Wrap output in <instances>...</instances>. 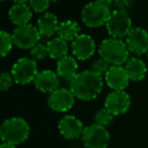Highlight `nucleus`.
Listing matches in <instances>:
<instances>
[{
    "mask_svg": "<svg viewBox=\"0 0 148 148\" xmlns=\"http://www.w3.org/2000/svg\"><path fill=\"white\" fill-rule=\"evenodd\" d=\"M69 88L75 97L84 101L97 99L103 88V78L91 69L78 72L69 82Z\"/></svg>",
    "mask_w": 148,
    "mask_h": 148,
    "instance_id": "1",
    "label": "nucleus"
},
{
    "mask_svg": "<svg viewBox=\"0 0 148 148\" xmlns=\"http://www.w3.org/2000/svg\"><path fill=\"white\" fill-rule=\"evenodd\" d=\"M99 57L103 58L111 65L122 66L129 59V49L122 39L109 38L101 42L99 46Z\"/></svg>",
    "mask_w": 148,
    "mask_h": 148,
    "instance_id": "2",
    "label": "nucleus"
},
{
    "mask_svg": "<svg viewBox=\"0 0 148 148\" xmlns=\"http://www.w3.org/2000/svg\"><path fill=\"white\" fill-rule=\"evenodd\" d=\"M29 123L25 119L12 117L2 123L0 127V137L2 142L18 145L29 138Z\"/></svg>",
    "mask_w": 148,
    "mask_h": 148,
    "instance_id": "3",
    "label": "nucleus"
},
{
    "mask_svg": "<svg viewBox=\"0 0 148 148\" xmlns=\"http://www.w3.org/2000/svg\"><path fill=\"white\" fill-rule=\"evenodd\" d=\"M111 13L109 4L101 0H93L83 7L81 11V19L86 27L95 29L105 25Z\"/></svg>",
    "mask_w": 148,
    "mask_h": 148,
    "instance_id": "4",
    "label": "nucleus"
},
{
    "mask_svg": "<svg viewBox=\"0 0 148 148\" xmlns=\"http://www.w3.org/2000/svg\"><path fill=\"white\" fill-rule=\"evenodd\" d=\"M10 72L17 84L25 85L34 82L39 73L37 61L33 58L21 57L12 65Z\"/></svg>",
    "mask_w": 148,
    "mask_h": 148,
    "instance_id": "5",
    "label": "nucleus"
},
{
    "mask_svg": "<svg viewBox=\"0 0 148 148\" xmlns=\"http://www.w3.org/2000/svg\"><path fill=\"white\" fill-rule=\"evenodd\" d=\"M106 27L112 38L123 39L127 37L129 32L132 29V19L127 11L115 9L112 11Z\"/></svg>",
    "mask_w": 148,
    "mask_h": 148,
    "instance_id": "6",
    "label": "nucleus"
},
{
    "mask_svg": "<svg viewBox=\"0 0 148 148\" xmlns=\"http://www.w3.org/2000/svg\"><path fill=\"white\" fill-rule=\"evenodd\" d=\"M111 136L106 127L97 124H91L84 127L81 135V141L85 148H107Z\"/></svg>",
    "mask_w": 148,
    "mask_h": 148,
    "instance_id": "7",
    "label": "nucleus"
},
{
    "mask_svg": "<svg viewBox=\"0 0 148 148\" xmlns=\"http://www.w3.org/2000/svg\"><path fill=\"white\" fill-rule=\"evenodd\" d=\"M11 35H12L14 45L17 48L29 50L40 43L42 37L38 27L31 23L16 27L13 29Z\"/></svg>",
    "mask_w": 148,
    "mask_h": 148,
    "instance_id": "8",
    "label": "nucleus"
},
{
    "mask_svg": "<svg viewBox=\"0 0 148 148\" xmlns=\"http://www.w3.org/2000/svg\"><path fill=\"white\" fill-rule=\"evenodd\" d=\"M75 95L70 88L59 87L51 92L48 97V105L53 111L58 113H65L72 109L75 103Z\"/></svg>",
    "mask_w": 148,
    "mask_h": 148,
    "instance_id": "9",
    "label": "nucleus"
},
{
    "mask_svg": "<svg viewBox=\"0 0 148 148\" xmlns=\"http://www.w3.org/2000/svg\"><path fill=\"white\" fill-rule=\"evenodd\" d=\"M126 45L129 52L134 55L141 56L148 51V33L143 27H132L126 37Z\"/></svg>",
    "mask_w": 148,
    "mask_h": 148,
    "instance_id": "10",
    "label": "nucleus"
},
{
    "mask_svg": "<svg viewBox=\"0 0 148 148\" xmlns=\"http://www.w3.org/2000/svg\"><path fill=\"white\" fill-rule=\"evenodd\" d=\"M97 45L92 37L86 34H80L71 43V51L73 57L77 60L85 61L91 58L95 53Z\"/></svg>",
    "mask_w": 148,
    "mask_h": 148,
    "instance_id": "11",
    "label": "nucleus"
},
{
    "mask_svg": "<svg viewBox=\"0 0 148 148\" xmlns=\"http://www.w3.org/2000/svg\"><path fill=\"white\" fill-rule=\"evenodd\" d=\"M131 106L130 95L125 90H113L107 95L105 101V108L114 116L125 114Z\"/></svg>",
    "mask_w": 148,
    "mask_h": 148,
    "instance_id": "12",
    "label": "nucleus"
},
{
    "mask_svg": "<svg viewBox=\"0 0 148 148\" xmlns=\"http://www.w3.org/2000/svg\"><path fill=\"white\" fill-rule=\"evenodd\" d=\"M58 129L62 136L67 140H76L81 138L84 130L82 122L75 116L66 115L59 121Z\"/></svg>",
    "mask_w": 148,
    "mask_h": 148,
    "instance_id": "13",
    "label": "nucleus"
},
{
    "mask_svg": "<svg viewBox=\"0 0 148 148\" xmlns=\"http://www.w3.org/2000/svg\"><path fill=\"white\" fill-rule=\"evenodd\" d=\"M103 78L108 86L113 90H125L130 82V77L124 66L111 65Z\"/></svg>",
    "mask_w": 148,
    "mask_h": 148,
    "instance_id": "14",
    "label": "nucleus"
},
{
    "mask_svg": "<svg viewBox=\"0 0 148 148\" xmlns=\"http://www.w3.org/2000/svg\"><path fill=\"white\" fill-rule=\"evenodd\" d=\"M60 77L57 72L52 70H43L37 74L34 84L38 90L44 93H51L60 87Z\"/></svg>",
    "mask_w": 148,
    "mask_h": 148,
    "instance_id": "15",
    "label": "nucleus"
},
{
    "mask_svg": "<svg viewBox=\"0 0 148 148\" xmlns=\"http://www.w3.org/2000/svg\"><path fill=\"white\" fill-rule=\"evenodd\" d=\"M56 72L61 79L70 81L78 74V63L77 59L72 56H65L57 61Z\"/></svg>",
    "mask_w": 148,
    "mask_h": 148,
    "instance_id": "16",
    "label": "nucleus"
},
{
    "mask_svg": "<svg viewBox=\"0 0 148 148\" xmlns=\"http://www.w3.org/2000/svg\"><path fill=\"white\" fill-rule=\"evenodd\" d=\"M59 25L57 15L52 12H45L38 19L37 27L42 37L51 38L58 33Z\"/></svg>",
    "mask_w": 148,
    "mask_h": 148,
    "instance_id": "17",
    "label": "nucleus"
},
{
    "mask_svg": "<svg viewBox=\"0 0 148 148\" xmlns=\"http://www.w3.org/2000/svg\"><path fill=\"white\" fill-rule=\"evenodd\" d=\"M8 17L14 25H23L29 23L33 17V10L29 4L14 3L8 11Z\"/></svg>",
    "mask_w": 148,
    "mask_h": 148,
    "instance_id": "18",
    "label": "nucleus"
},
{
    "mask_svg": "<svg viewBox=\"0 0 148 148\" xmlns=\"http://www.w3.org/2000/svg\"><path fill=\"white\" fill-rule=\"evenodd\" d=\"M126 71L130 77V80L132 81H141L145 78L147 74V67L146 64L142 59L138 57H130L124 64Z\"/></svg>",
    "mask_w": 148,
    "mask_h": 148,
    "instance_id": "19",
    "label": "nucleus"
},
{
    "mask_svg": "<svg viewBox=\"0 0 148 148\" xmlns=\"http://www.w3.org/2000/svg\"><path fill=\"white\" fill-rule=\"evenodd\" d=\"M48 54L51 59L60 60L61 58L67 56L68 54V44L67 41L60 37H56L51 39L47 44Z\"/></svg>",
    "mask_w": 148,
    "mask_h": 148,
    "instance_id": "20",
    "label": "nucleus"
},
{
    "mask_svg": "<svg viewBox=\"0 0 148 148\" xmlns=\"http://www.w3.org/2000/svg\"><path fill=\"white\" fill-rule=\"evenodd\" d=\"M58 37L62 38L67 42H72L80 35V27L75 21L67 19L61 21L57 33Z\"/></svg>",
    "mask_w": 148,
    "mask_h": 148,
    "instance_id": "21",
    "label": "nucleus"
},
{
    "mask_svg": "<svg viewBox=\"0 0 148 148\" xmlns=\"http://www.w3.org/2000/svg\"><path fill=\"white\" fill-rule=\"evenodd\" d=\"M0 40H1V49H0L1 56L5 57L6 55H8L9 52L12 49V47L14 46L12 35L5 31H1V33H0Z\"/></svg>",
    "mask_w": 148,
    "mask_h": 148,
    "instance_id": "22",
    "label": "nucleus"
},
{
    "mask_svg": "<svg viewBox=\"0 0 148 148\" xmlns=\"http://www.w3.org/2000/svg\"><path fill=\"white\" fill-rule=\"evenodd\" d=\"M115 116L111 113L108 109L103 108L99 110L95 115V123L103 127H108L112 123Z\"/></svg>",
    "mask_w": 148,
    "mask_h": 148,
    "instance_id": "23",
    "label": "nucleus"
},
{
    "mask_svg": "<svg viewBox=\"0 0 148 148\" xmlns=\"http://www.w3.org/2000/svg\"><path fill=\"white\" fill-rule=\"evenodd\" d=\"M110 67H111V64L106 61L103 58L99 57L91 63L90 69L93 72H95V73L99 74L101 76H105L106 73L108 72V70L110 69Z\"/></svg>",
    "mask_w": 148,
    "mask_h": 148,
    "instance_id": "24",
    "label": "nucleus"
},
{
    "mask_svg": "<svg viewBox=\"0 0 148 148\" xmlns=\"http://www.w3.org/2000/svg\"><path fill=\"white\" fill-rule=\"evenodd\" d=\"M31 56L36 61L44 60L47 56H49L47 45H44V44H41V43L37 44L35 47H33L31 49Z\"/></svg>",
    "mask_w": 148,
    "mask_h": 148,
    "instance_id": "25",
    "label": "nucleus"
},
{
    "mask_svg": "<svg viewBox=\"0 0 148 148\" xmlns=\"http://www.w3.org/2000/svg\"><path fill=\"white\" fill-rule=\"evenodd\" d=\"M51 0H29V5L34 12L43 13L49 8Z\"/></svg>",
    "mask_w": 148,
    "mask_h": 148,
    "instance_id": "26",
    "label": "nucleus"
},
{
    "mask_svg": "<svg viewBox=\"0 0 148 148\" xmlns=\"http://www.w3.org/2000/svg\"><path fill=\"white\" fill-rule=\"evenodd\" d=\"M14 82V78H13L11 72H2L1 73V77H0V89H1V91L8 90Z\"/></svg>",
    "mask_w": 148,
    "mask_h": 148,
    "instance_id": "27",
    "label": "nucleus"
},
{
    "mask_svg": "<svg viewBox=\"0 0 148 148\" xmlns=\"http://www.w3.org/2000/svg\"><path fill=\"white\" fill-rule=\"evenodd\" d=\"M134 1L135 0H115L114 5L118 10H124L128 12V10H130L133 7Z\"/></svg>",
    "mask_w": 148,
    "mask_h": 148,
    "instance_id": "28",
    "label": "nucleus"
},
{
    "mask_svg": "<svg viewBox=\"0 0 148 148\" xmlns=\"http://www.w3.org/2000/svg\"><path fill=\"white\" fill-rule=\"evenodd\" d=\"M0 148H16V145H13V144H9V143L2 142V144L0 145Z\"/></svg>",
    "mask_w": 148,
    "mask_h": 148,
    "instance_id": "29",
    "label": "nucleus"
},
{
    "mask_svg": "<svg viewBox=\"0 0 148 148\" xmlns=\"http://www.w3.org/2000/svg\"><path fill=\"white\" fill-rule=\"evenodd\" d=\"M13 3H18V4H27L29 0H12Z\"/></svg>",
    "mask_w": 148,
    "mask_h": 148,
    "instance_id": "30",
    "label": "nucleus"
},
{
    "mask_svg": "<svg viewBox=\"0 0 148 148\" xmlns=\"http://www.w3.org/2000/svg\"><path fill=\"white\" fill-rule=\"evenodd\" d=\"M101 1H103V2H105V3H107V4H112V3H114L115 2V0H101Z\"/></svg>",
    "mask_w": 148,
    "mask_h": 148,
    "instance_id": "31",
    "label": "nucleus"
},
{
    "mask_svg": "<svg viewBox=\"0 0 148 148\" xmlns=\"http://www.w3.org/2000/svg\"><path fill=\"white\" fill-rule=\"evenodd\" d=\"M57 1H59V0H51V2H57Z\"/></svg>",
    "mask_w": 148,
    "mask_h": 148,
    "instance_id": "32",
    "label": "nucleus"
},
{
    "mask_svg": "<svg viewBox=\"0 0 148 148\" xmlns=\"http://www.w3.org/2000/svg\"><path fill=\"white\" fill-rule=\"evenodd\" d=\"M146 57H147V59H148V51H147V53H146Z\"/></svg>",
    "mask_w": 148,
    "mask_h": 148,
    "instance_id": "33",
    "label": "nucleus"
},
{
    "mask_svg": "<svg viewBox=\"0 0 148 148\" xmlns=\"http://www.w3.org/2000/svg\"><path fill=\"white\" fill-rule=\"evenodd\" d=\"M1 1H5V0H1Z\"/></svg>",
    "mask_w": 148,
    "mask_h": 148,
    "instance_id": "34",
    "label": "nucleus"
}]
</instances>
